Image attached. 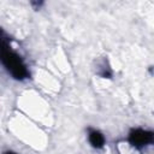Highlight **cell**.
<instances>
[{
  "label": "cell",
  "instance_id": "obj_1",
  "mask_svg": "<svg viewBox=\"0 0 154 154\" xmlns=\"http://www.w3.org/2000/svg\"><path fill=\"white\" fill-rule=\"evenodd\" d=\"M0 59L6 66V69L17 79H23L28 77V71L22 63L20 58L8 48V38L0 29Z\"/></svg>",
  "mask_w": 154,
  "mask_h": 154
},
{
  "label": "cell",
  "instance_id": "obj_2",
  "mask_svg": "<svg viewBox=\"0 0 154 154\" xmlns=\"http://www.w3.org/2000/svg\"><path fill=\"white\" fill-rule=\"evenodd\" d=\"M129 141L135 147H143L153 141V134L150 131H144L141 129H136L130 132Z\"/></svg>",
  "mask_w": 154,
  "mask_h": 154
},
{
  "label": "cell",
  "instance_id": "obj_3",
  "mask_svg": "<svg viewBox=\"0 0 154 154\" xmlns=\"http://www.w3.org/2000/svg\"><path fill=\"white\" fill-rule=\"evenodd\" d=\"M89 142L91 143L93 147H95V148H101V147L103 146L105 140H103V136H102L99 131L91 130V131L89 132Z\"/></svg>",
  "mask_w": 154,
  "mask_h": 154
},
{
  "label": "cell",
  "instance_id": "obj_4",
  "mask_svg": "<svg viewBox=\"0 0 154 154\" xmlns=\"http://www.w3.org/2000/svg\"><path fill=\"white\" fill-rule=\"evenodd\" d=\"M5 154H16V153H13V152H6Z\"/></svg>",
  "mask_w": 154,
  "mask_h": 154
}]
</instances>
